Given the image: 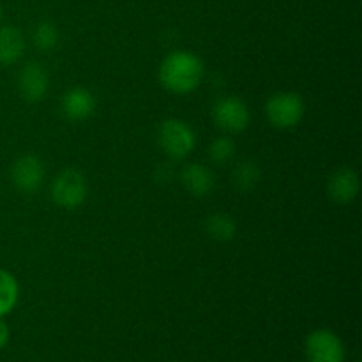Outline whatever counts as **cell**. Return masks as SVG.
<instances>
[{
    "label": "cell",
    "instance_id": "5b68a950",
    "mask_svg": "<svg viewBox=\"0 0 362 362\" xmlns=\"http://www.w3.org/2000/svg\"><path fill=\"white\" fill-rule=\"evenodd\" d=\"M306 357L310 362H343L345 346L338 334L329 329H317L306 338Z\"/></svg>",
    "mask_w": 362,
    "mask_h": 362
},
{
    "label": "cell",
    "instance_id": "52a82bcc",
    "mask_svg": "<svg viewBox=\"0 0 362 362\" xmlns=\"http://www.w3.org/2000/svg\"><path fill=\"white\" fill-rule=\"evenodd\" d=\"M11 179L21 193H34L45 180V166L35 156H23L11 170Z\"/></svg>",
    "mask_w": 362,
    "mask_h": 362
},
{
    "label": "cell",
    "instance_id": "e0dca14e",
    "mask_svg": "<svg viewBox=\"0 0 362 362\" xmlns=\"http://www.w3.org/2000/svg\"><path fill=\"white\" fill-rule=\"evenodd\" d=\"M233 152H235V145L230 138H218L214 144L211 145V159L218 165H225L230 159L233 158Z\"/></svg>",
    "mask_w": 362,
    "mask_h": 362
},
{
    "label": "cell",
    "instance_id": "ac0fdd59",
    "mask_svg": "<svg viewBox=\"0 0 362 362\" xmlns=\"http://www.w3.org/2000/svg\"><path fill=\"white\" fill-rule=\"evenodd\" d=\"M9 334H11L9 325H7L6 322L0 318V350H2L7 343H9Z\"/></svg>",
    "mask_w": 362,
    "mask_h": 362
},
{
    "label": "cell",
    "instance_id": "3957f363",
    "mask_svg": "<svg viewBox=\"0 0 362 362\" xmlns=\"http://www.w3.org/2000/svg\"><path fill=\"white\" fill-rule=\"evenodd\" d=\"M265 112L272 126L278 129H290L303 120L306 105L297 92H279L269 99Z\"/></svg>",
    "mask_w": 362,
    "mask_h": 362
},
{
    "label": "cell",
    "instance_id": "8fae6325",
    "mask_svg": "<svg viewBox=\"0 0 362 362\" xmlns=\"http://www.w3.org/2000/svg\"><path fill=\"white\" fill-rule=\"evenodd\" d=\"M180 180L193 197H207L214 189V175L207 166L200 165V163L187 165L180 173Z\"/></svg>",
    "mask_w": 362,
    "mask_h": 362
},
{
    "label": "cell",
    "instance_id": "7c38bea8",
    "mask_svg": "<svg viewBox=\"0 0 362 362\" xmlns=\"http://www.w3.org/2000/svg\"><path fill=\"white\" fill-rule=\"evenodd\" d=\"M25 52L23 34L16 27H0V64L11 66L18 62Z\"/></svg>",
    "mask_w": 362,
    "mask_h": 362
},
{
    "label": "cell",
    "instance_id": "9a60e30c",
    "mask_svg": "<svg viewBox=\"0 0 362 362\" xmlns=\"http://www.w3.org/2000/svg\"><path fill=\"white\" fill-rule=\"evenodd\" d=\"M260 180V170L253 161H243L233 170V182L239 189L247 191L255 187Z\"/></svg>",
    "mask_w": 362,
    "mask_h": 362
},
{
    "label": "cell",
    "instance_id": "277c9868",
    "mask_svg": "<svg viewBox=\"0 0 362 362\" xmlns=\"http://www.w3.org/2000/svg\"><path fill=\"white\" fill-rule=\"evenodd\" d=\"M52 198L59 207H80L87 198V180L78 170H62L52 184Z\"/></svg>",
    "mask_w": 362,
    "mask_h": 362
},
{
    "label": "cell",
    "instance_id": "9c48e42d",
    "mask_svg": "<svg viewBox=\"0 0 362 362\" xmlns=\"http://www.w3.org/2000/svg\"><path fill=\"white\" fill-rule=\"evenodd\" d=\"M62 113L73 122L87 120L95 110V98L90 90L83 87H74L62 95L60 101Z\"/></svg>",
    "mask_w": 362,
    "mask_h": 362
},
{
    "label": "cell",
    "instance_id": "6da1fadb",
    "mask_svg": "<svg viewBox=\"0 0 362 362\" xmlns=\"http://www.w3.org/2000/svg\"><path fill=\"white\" fill-rule=\"evenodd\" d=\"M205 74L200 57L191 52H172L165 57L159 67V81L173 94H189L202 83Z\"/></svg>",
    "mask_w": 362,
    "mask_h": 362
},
{
    "label": "cell",
    "instance_id": "2e32d148",
    "mask_svg": "<svg viewBox=\"0 0 362 362\" xmlns=\"http://www.w3.org/2000/svg\"><path fill=\"white\" fill-rule=\"evenodd\" d=\"M59 42V30L53 23L49 21H42L35 27L34 30V45L37 46L41 52H49L53 49Z\"/></svg>",
    "mask_w": 362,
    "mask_h": 362
},
{
    "label": "cell",
    "instance_id": "8992f818",
    "mask_svg": "<svg viewBox=\"0 0 362 362\" xmlns=\"http://www.w3.org/2000/svg\"><path fill=\"white\" fill-rule=\"evenodd\" d=\"M216 124L221 127L223 131L228 133H240L250 126L251 113L246 103L240 101L235 95H228V98L219 99L212 110Z\"/></svg>",
    "mask_w": 362,
    "mask_h": 362
},
{
    "label": "cell",
    "instance_id": "ba28073f",
    "mask_svg": "<svg viewBox=\"0 0 362 362\" xmlns=\"http://www.w3.org/2000/svg\"><path fill=\"white\" fill-rule=\"evenodd\" d=\"M49 87V78L45 67L37 62H28L18 76V88L21 98L30 103L41 101Z\"/></svg>",
    "mask_w": 362,
    "mask_h": 362
},
{
    "label": "cell",
    "instance_id": "5bb4252c",
    "mask_svg": "<svg viewBox=\"0 0 362 362\" xmlns=\"http://www.w3.org/2000/svg\"><path fill=\"white\" fill-rule=\"evenodd\" d=\"M207 232L209 235L214 240H219V243H228V240L233 239L237 232L235 219L230 218L228 214H212L211 218L207 219Z\"/></svg>",
    "mask_w": 362,
    "mask_h": 362
},
{
    "label": "cell",
    "instance_id": "30bf717a",
    "mask_svg": "<svg viewBox=\"0 0 362 362\" xmlns=\"http://www.w3.org/2000/svg\"><path fill=\"white\" fill-rule=\"evenodd\" d=\"M327 193L336 204H350L359 193V177L350 168L338 170L329 179Z\"/></svg>",
    "mask_w": 362,
    "mask_h": 362
},
{
    "label": "cell",
    "instance_id": "d6986e66",
    "mask_svg": "<svg viewBox=\"0 0 362 362\" xmlns=\"http://www.w3.org/2000/svg\"><path fill=\"white\" fill-rule=\"evenodd\" d=\"M0 18H2V6H0Z\"/></svg>",
    "mask_w": 362,
    "mask_h": 362
},
{
    "label": "cell",
    "instance_id": "7a4b0ae2",
    "mask_svg": "<svg viewBox=\"0 0 362 362\" xmlns=\"http://www.w3.org/2000/svg\"><path fill=\"white\" fill-rule=\"evenodd\" d=\"M158 141L166 156L172 159H184L189 156V152H193L197 136L186 122L179 119H168L159 126Z\"/></svg>",
    "mask_w": 362,
    "mask_h": 362
},
{
    "label": "cell",
    "instance_id": "4fadbf2b",
    "mask_svg": "<svg viewBox=\"0 0 362 362\" xmlns=\"http://www.w3.org/2000/svg\"><path fill=\"white\" fill-rule=\"evenodd\" d=\"M18 281L11 272L0 269V318L13 311L18 303Z\"/></svg>",
    "mask_w": 362,
    "mask_h": 362
}]
</instances>
